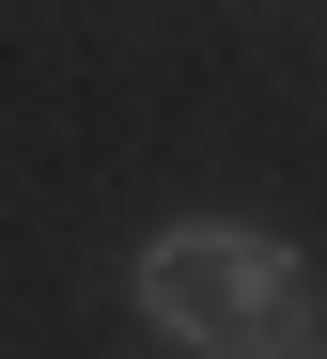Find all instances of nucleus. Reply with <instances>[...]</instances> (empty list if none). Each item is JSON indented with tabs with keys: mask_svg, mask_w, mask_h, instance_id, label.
I'll use <instances>...</instances> for the list:
<instances>
[{
	"mask_svg": "<svg viewBox=\"0 0 327 359\" xmlns=\"http://www.w3.org/2000/svg\"><path fill=\"white\" fill-rule=\"evenodd\" d=\"M125 297H141V328L187 344V359H296L312 344L296 234H249V219H172L156 250L125 266Z\"/></svg>",
	"mask_w": 327,
	"mask_h": 359,
	"instance_id": "1",
	"label": "nucleus"
},
{
	"mask_svg": "<svg viewBox=\"0 0 327 359\" xmlns=\"http://www.w3.org/2000/svg\"><path fill=\"white\" fill-rule=\"evenodd\" d=\"M296 359H327V344H296Z\"/></svg>",
	"mask_w": 327,
	"mask_h": 359,
	"instance_id": "2",
	"label": "nucleus"
}]
</instances>
